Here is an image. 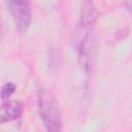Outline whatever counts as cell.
Returning a JSON list of instances; mask_svg holds the SVG:
<instances>
[{
    "instance_id": "obj_3",
    "label": "cell",
    "mask_w": 132,
    "mask_h": 132,
    "mask_svg": "<svg viewBox=\"0 0 132 132\" xmlns=\"http://www.w3.org/2000/svg\"><path fill=\"white\" fill-rule=\"evenodd\" d=\"M24 111V105L20 101H6L2 102L1 105V113H0V122L1 124H5L7 122L14 121L19 119Z\"/></svg>"
},
{
    "instance_id": "obj_1",
    "label": "cell",
    "mask_w": 132,
    "mask_h": 132,
    "mask_svg": "<svg viewBox=\"0 0 132 132\" xmlns=\"http://www.w3.org/2000/svg\"><path fill=\"white\" fill-rule=\"evenodd\" d=\"M38 113L43 126L47 131L58 132L62 130L63 123L58 102L53 93L44 88H40L37 94Z\"/></svg>"
},
{
    "instance_id": "obj_2",
    "label": "cell",
    "mask_w": 132,
    "mask_h": 132,
    "mask_svg": "<svg viewBox=\"0 0 132 132\" xmlns=\"http://www.w3.org/2000/svg\"><path fill=\"white\" fill-rule=\"evenodd\" d=\"M6 5L12 16L15 28L20 32H26L32 19V10L29 0H6Z\"/></svg>"
},
{
    "instance_id": "obj_4",
    "label": "cell",
    "mask_w": 132,
    "mask_h": 132,
    "mask_svg": "<svg viewBox=\"0 0 132 132\" xmlns=\"http://www.w3.org/2000/svg\"><path fill=\"white\" fill-rule=\"evenodd\" d=\"M15 89H16L15 85H14L13 82H11V81H8V82L4 84V85L2 86L1 92H0V97H1L2 102L8 101L9 98H10V96L14 93Z\"/></svg>"
}]
</instances>
